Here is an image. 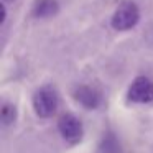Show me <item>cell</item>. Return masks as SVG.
Listing matches in <instances>:
<instances>
[{
  "mask_svg": "<svg viewBox=\"0 0 153 153\" xmlns=\"http://www.w3.org/2000/svg\"><path fill=\"white\" fill-rule=\"evenodd\" d=\"M140 20V10L133 2H123L119 5L110 18V27L115 31H127L132 30Z\"/></svg>",
  "mask_w": 153,
  "mask_h": 153,
  "instance_id": "cell-1",
  "label": "cell"
},
{
  "mask_svg": "<svg viewBox=\"0 0 153 153\" xmlns=\"http://www.w3.org/2000/svg\"><path fill=\"white\" fill-rule=\"evenodd\" d=\"M58 94L53 87L45 86L38 89L33 96V110L41 119H50L58 109Z\"/></svg>",
  "mask_w": 153,
  "mask_h": 153,
  "instance_id": "cell-2",
  "label": "cell"
},
{
  "mask_svg": "<svg viewBox=\"0 0 153 153\" xmlns=\"http://www.w3.org/2000/svg\"><path fill=\"white\" fill-rule=\"evenodd\" d=\"M58 130H59L61 137L66 140L71 145H76L82 140L84 130H82V123L73 114H64L59 117L58 120Z\"/></svg>",
  "mask_w": 153,
  "mask_h": 153,
  "instance_id": "cell-3",
  "label": "cell"
},
{
  "mask_svg": "<svg viewBox=\"0 0 153 153\" xmlns=\"http://www.w3.org/2000/svg\"><path fill=\"white\" fill-rule=\"evenodd\" d=\"M127 99L130 102L137 104H148L153 100V81L146 76H138L132 81L128 91H127Z\"/></svg>",
  "mask_w": 153,
  "mask_h": 153,
  "instance_id": "cell-4",
  "label": "cell"
},
{
  "mask_svg": "<svg viewBox=\"0 0 153 153\" xmlns=\"http://www.w3.org/2000/svg\"><path fill=\"white\" fill-rule=\"evenodd\" d=\"M74 99L84 109H97L100 104V94L91 86H79L74 91Z\"/></svg>",
  "mask_w": 153,
  "mask_h": 153,
  "instance_id": "cell-5",
  "label": "cell"
},
{
  "mask_svg": "<svg viewBox=\"0 0 153 153\" xmlns=\"http://www.w3.org/2000/svg\"><path fill=\"white\" fill-rule=\"evenodd\" d=\"M59 10L56 0H35L33 2V15L36 18H50L54 17Z\"/></svg>",
  "mask_w": 153,
  "mask_h": 153,
  "instance_id": "cell-6",
  "label": "cell"
},
{
  "mask_svg": "<svg viewBox=\"0 0 153 153\" xmlns=\"http://www.w3.org/2000/svg\"><path fill=\"white\" fill-rule=\"evenodd\" d=\"M0 119H2V123H4V125L13 123L15 119H17V109H15V105L5 102L4 105H2V110H0Z\"/></svg>",
  "mask_w": 153,
  "mask_h": 153,
  "instance_id": "cell-7",
  "label": "cell"
},
{
  "mask_svg": "<svg viewBox=\"0 0 153 153\" xmlns=\"http://www.w3.org/2000/svg\"><path fill=\"white\" fill-rule=\"evenodd\" d=\"M100 150H102V153H119V142L112 133L104 137L102 143H100Z\"/></svg>",
  "mask_w": 153,
  "mask_h": 153,
  "instance_id": "cell-8",
  "label": "cell"
},
{
  "mask_svg": "<svg viewBox=\"0 0 153 153\" xmlns=\"http://www.w3.org/2000/svg\"><path fill=\"white\" fill-rule=\"evenodd\" d=\"M5 18H7V10H5V5H2V18H0V23H4Z\"/></svg>",
  "mask_w": 153,
  "mask_h": 153,
  "instance_id": "cell-9",
  "label": "cell"
},
{
  "mask_svg": "<svg viewBox=\"0 0 153 153\" xmlns=\"http://www.w3.org/2000/svg\"><path fill=\"white\" fill-rule=\"evenodd\" d=\"M7 2H13V0H7Z\"/></svg>",
  "mask_w": 153,
  "mask_h": 153,
  "instance_id": "cell-10",
  "label": "cell"
}]
</instances>
